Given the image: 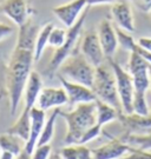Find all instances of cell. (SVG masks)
<instances>
[{
	"label": "cell",
	"instance_id": "1",
	"mask_svg": "<svg viewBox=\"0 0 151 159\" xmlns=\"http://www.w3.org/2000/svg\"><path fill=\"white\" fill-rule=\"evenodd\" d=\"M33 63V50L16 45L7 67V91L12 116L17 113Z\"/></svg>",
	"mask_w": 151,
	"mask_h": 159
},
{
	"label": "cell",
	"instance_id": "2",
	"mask_svg": "<svg viewBox=\"0 0 151 159\" xmlns=\"http://www.w3.org/2000/svg\"><path fill=\"white\" fill-rule=\"evenodd\" d=\"M59 116H62L65 119L67 125V132L64 138V144L65 145L79 144V140L85 132L97 124L96 100L78 104L70 112H63L60 110Z\"/></svg>",
	"mask_w": 151,
	"mask_h": 159
},
{
	"label": "cell",
	"instance_id": "3",
	"mask_svg": "<svg viewBox=\"0 0 151 159\" xmlns=\"http://www.w3.org/2000/svg\"><path fill=\"white\" fill-rule=\"evenodd\" d=\"M91 89L95 93L96 99L106 102L115 108H117L119 112H122L117 85H116V78L110 64L109 65L101 64V66L96 67L95 79Z\"/></svg>",
	"mask_w": 151,
	"mask_h": 159
},
{
	"label": "cell",
	"instance_id": "4",
	"mask_svg": "<svg viewBox=\"0 0 151 159\" xmlns=\"http://www.w3.org/2000/svg\"><path fill=\"white\" fill-rule=\"evenodd\" d=\"M57 71H59V75L66 80L91 87L95 79L96 67L82 53H72L63 61Z\"/></svg>",
	"mask_w": 151,
	"mask_h": 159
},
{
	"label": "cell",
	"instance_id": "5",
	"mask_svg": "<svg viewBox=\"0 0 151 159\" xmlns=\"http://www.w3.org/2000/svg\"><path fill=\"white\" fill-rule=\"evenodd\" d=\"M112 71L115 73L116 78V85H117L118 97H119V102H120V108H122V113L123 114H132V102H134V87L132 77L129 73V71L124 70L117 61H115L113 59L107 60Z\"/></svg>",
	"mask_w": 151,
	"mask_h": 159
},
{
	"label": "cell",
	"instance_id": "6",
	"mask_svg": "<svg viewBox=\"0 0 151 159\" xmlns=\"http://www.w3.org/2000/svg\"><path fill=\"white\" fill-rule=\"evenodd\" d=\"M89 7L87 6L85 8V12L80 16L77 23L74 24L73 26H71L70 29H67L66 32V39L65 43L63 44L60 47L56 48V52L53 53V56L51 58L50 65H49V71L50 72H56L57 70L59 68V66L62 65V63L66 59L68 56H71L74 50V46L77 44V40H78L80 32L83 30V26L85 24L86 17H87V11H89Z\"/></svg>",
	"mask_w": 151,
	"mask_h": 159
},
{
	"label": "cell",
	"instance_id": "7",
	"mask_svg": "<svg viewBox=\"0 0 151 159\" xmlns=\"http://www.w3.org/2000/svg\"><path fill=\"white\" fill-rule=\"evenodd\" d=\"M150 67L151 64L142 56L136 52H130L128 71L132 77L134 94L146 96V92L150 89Z\"/></svg>",
	"mask_w": 151,
	"mask_h": 159
},
{
	"label": "cell",
	"instance_id": "8",
	"mask_svg": "<svg viewBox=\"0 0 151 159\" xmlns=\"http://www.w3.org/2000/svg\"><path fill=\"white\" fill-rule=\"evenodd\" d=\"M80 51L82 54L87 59V61L95 67H98L101 64H104L105 56L98 39L97 31L90 30L85 33L84 39L80 45Z\"/></svg>",
	"mask_w": 151,
	"mask_h": 159
},
{
	"label": "cell",
	"instance_id": "9",
	"mask_svg": "<svg viewBox=\"0 0 151 159\" xmlns=\"http://www.w3.org/2000/svg\"><path fill=\"white\" fill-rule=\"evenodd\" d=\"M87 6L89 5L86 4V0H72L67 4L54 7L52 12L66 29H70L77 23Z\"/></svg>",
	"mask_w": 151,
	"mask_h": 159
},
{
	"label": "cell",
	"instance_id": "10",
	"mask_svg": "<svg viewBox=\"0 0 151 159\" xmlns=\"http://www.w3.org/2000/svg\"><path fill=\"white\" fill-rule=\"evenodd\" d=\"M97 34H98V39L101 45L105 59H113V56L118 48V39L117 33H116V27H113L110 20L107 19H103L99 25H98V30H97Z\"/></svg>",
	"mask_w": 151,
	"mask_h": 159
},
{
	"label": "cell",
	"instance_id": "11",
	"mask_svg": "<svg viewBox=\"0 0 151 159\" xmlns=\"http://www.w3.org/2000/svg\"><path fill=\"white\" fill-rule=\"evenodd\" d=\"M58 77H59L60 83H62V87L66 92L67 102L70 105L76 106V105L82 104V102H90L96 100V96L91 87L66 80L60 75H58Z\"/></svg>",
	"mask_w": 151,
	"mask_h": 159
},
{
	"label": "cell",
	"instance_id": "12",
	"mask_svg": "<svg viewBox=\"0 0 151 159\" xmlns=\"http://www.w3.org/2000/svg\"><path fill=\"white\" fill-rule=\"evenodd\" d=\"M66 104L67 96L63 87H43L35 106L46 112L47 110L62 107Z\"/></svg>",
	"mask_w": 151,
	"mask_h": 159
},
{
	"label": "cell",
	"instance_id": "13",
	"mask_svg": "<svg viewBox=\"0 0 151 159\" xmlns=\"http://www.w3.org/2000/svg\"><path fill=\"white\" fill-rule=\"evenodd\" d=\"M134 150L122 139H111L109 143L92 150L93 159H122Z\"/></svg>",
	"mask_w": 151,
	"mask_h": 159
},
{
	"label": "cell",
	"instance_id": "14",
	"mask_svg": "<svg viewBox=\"0 0 151 159\" xmlns=\"http://www.w3.org/2000/svg\"><path fill=\"white\" fill-rule=\"evenodd\" d=\"M111 14L117 27L129 33L134 32V19L131 6L126 1H115L111 7Z\"/></svg>",
	"mask_w": 151,
	"mask_h": 159
},
{
	"label": "cell",
	"instance_id": "15",
	"mask_svg": "<svg viewBox=\"0 0 151 159\" xmlns=\"http://www.w3.org/2000/svg\"><path fill=\"white\" fill-rule=\"evenodd\" d=\"M31 127H30V134H28V139L25 143V151L27 153H32L33 150L37 146V143L40 137L41 130L44 127V124L46 121V113L41 108L34 106L31 110Z\"/></svg>",
	"mask_w": 151,
	"mask_h": 159
},
{
	"label": "cell",
	"instance_id": "16",
	"mask_svg": "<svg viewBox=\"0 0 151 159\" xmlns=\"http://www.w3.org/2000/svg\"><path fill=\"white\" fill-rule=\"evenodd\" d=\"M1 11L18 26L24 25L30 19L26 0H5L1 5Z\"/></svg>",
	"mask_w": 151,
	"mask_h": 159
},
{
	"label": "cell",
	"instance_id": "17",
	"mask_svg": "<svg viewBox=\"0 0 151 159\" xmlns=\"http://www.w3.org/2000/svg\"><path fill=\"white\" fill-rule=\"evenodd\" d=\"M41 89H43V80H41L40 74L38 72L32 71L30 77H28L27 84H26L25 91H24V96H25L24 108L25 110L31 111L35 106Z\"/></svg>",
	"mask_w": 151,
	"mask_h": 159
},
{
	"label": "cell",
	"instance_id": "18",
	"mask_svg": "<svg viewBox=\"0 0 151 159\" xmlns=\"http://www.w3.org/2000/svg\"><path fill=\"white\" fill-rule=\"evenodd\" d=\"M119 112L117 108L109 105L106 102H101L98 99H96V118H97V124L99 126H103L111 123L113 120L119 118Z\"/></svg>",
	"mask_w": 151,
	"mask_h": 159
},
{
	"label": "cell",
	"instance_id": "19",
	"mask_svg": "<svg viewBox=\"0 0 151 159\" xmlns=\"http://www.w3.org/2000/svg\"><path fill=\"white\" fill-rule=\"evenodd\" d=\"M30 114H31V111L22 110L21 114L16 120V123L7 130V133L19 137L26 143V140L28 139V134H30V127H31V116Z\"/></svg>",
	"mask_w": 151,
	"mask_h": 159
},
{
	"label": "cell",
	"instance_id": "20",
	"mask_svg": "<svg viewBox=\"0 0 151 159\" xmlns=\"http://www.w3.org/2000/svg\"><path fill=\"white\" fill-rule=\"evenodd\" d=\"M53 24L49 23L45 24L44 26L38 31L37 38H35V43H34V50H33V59L34 63L40 60V58L44 53L46 46L49 45V37L52 29H53Z\"/></svg>",
	"mask_w": 151,
	"mask_h": 159
},
{
	"label": "cell",
	"instance_id": "21",
	"mask_svg": "<svg viewBox=\"0 0 151 159\" xmlns=\"http://www.w3.org/2000/svg\"><path fill=\"white\" fill-rule=\"evenodd\" d=\"M25 148V140L21 138L11 134V133H4L0 136V150L8 151L13 154H20Z\"/></svg>",
	"mask_w": 151,
	"mask_h": 159
},
{
	"label": "cell",
	"instance_id": "22",
	"mask_svg": "<svg viewBox=\"0 0 151 159\" xmlns=\"http://www.w3.org/2000/svg\"><path fill=\"white\" fill-rule=\"evenodd\" d=\"M59 113H60V108H54L53 112L50 114V117L46 119L37 145H45V144H50L51 143L52 138L54 136V125H56L57 118L59 117Z\"/></svg>",
	"mask_w": 151,
	"mask_h": 159
},
{
	"label": "cell",
	"instance_id": "23",
	"mask_svg": "<svg viewBox=\"0 0 151 159\" xmlns=\"http://www.w3.org/2000/svg\"><path fill=\"white\" fill-rule=\"evenodd\" d=\"M122 140L134 148L144 150V151H151V132L150 133H146V134L128 133L124 138H122Z\"/></svg>",
	"mask_w": 151,
	"mask_h": 159
},
{
	"label": "cell",
	"instance_id": "24",
	"mask_svg": "<svg viewBox=\"0 0 151 159\" xmlns=\"http://www.w3.org/2000/svg\"><path fill=\"white\" fill-rule=\"evenodd\" d=\"M116 33H117V39H118V45L122 46L124 50H126L128 52H132L134 50V47L137 45V43L134 41L132 38V35L124 31V30L116 27Z\"/></svg>",
	"mask_w": 151,
	"mask_h": 159
},
{
	"label": "cell",
	"instance_id": "25",
	"mask_svg": "<svg viewBox=\"0 0 151 159\" xmlns=\"http://www.w3.org/2000/svg\"><path fill=\"white\" fill-rule=\"evenodd\" d=\"M132 110H134V114H137V116H142V117L150 116V110L146 102V96L134 94Z\"/></svg>",
	"mask_w": 151,
	"mask_h": 159
},
{
	"label": "cell",
	"instance_id": "26",
	"mask_svg": "<svg viewBox=\"0 0 151 159\" xmlns=\"http://www.w3.org/2000/svg\"><path fill=\"white\" fill-rule=\"evenodd\" d=\"M66 30L62 27H56L53 26V29L51 31L50 37H49V46H52L54 48H58L65 43L66 39Z\"/></svg>",
	"mask_w": 151,
	"mask_h": 159
},
{
	"label": "cell",
	"instance_id": "27",
	"mask_svg": "<svg viewBox=\"0 0 151 159\" xmlns=\"http://www.w3.org/2000/svg\"><path fill=\"white\" fill-rule=\"evenodd\" d=\"M58 154L62 159H79V144L65 145Z\"/></svg>",
	"mask_w": 151,
	"mask_h": 159
},
{
	"label": "cell",
	"instance_id": "28",
	"mask_svg": "<svg viewBox=\"0 0 151 159\" xmlns=\"http://www.w3.org/2000/svg\"><path fill=\"white\" fill-rule=\"evenodd\" d=\"M52 154V148L50 144L37 145L31 153V159H50Z\"/></svg>",
	"mask_w": 151,
	"mask_h": 159
},
{
	"label": "cell",
	"instance_id": "29",
	"mask_svg": "<svg viewBox=\"0 0 151 159\" xmlns=\"http://www.w3.org/2000/svg\"><path fill=\"white\" fill-rule=\"evenodd\" d=\"M101 126H99L98 124H96L95 126H92L91 129H89V130L83 134V137H82L80 140H79V144L86 145L87 143L92 142L93 139H96L97 137L101 134Z\"/></svg>",
	"mask_w": 151,
	"mask_h": 159
},
{
	"label": "cell",
	"instance_id": "30",
	"mask_svg": "<svg viewBox=\"0 0 151 159\" xmlns=\"http://www.w3.org/2000/svg\"><path fill=\"white\" fill-rule=\"evenodd\" d=\"M122 159H151V151L134 148L130 153H128Z\"/></svg>",
	"mask_w": 151,
	"mask_h": 159
},
{
	"label": "cell",
	"instance_id": "31",
	"mask_svg": "<svg viewBox=\"0 0 151 159\" xmlns=\"http://www.w3.org/2000/svg\"><path fill=\"white\" fill-rule=\"evenodd\" d=\"M12 33H13L12 26L0 21V41H2L4 39H6L7 37H10Z\"/></svg>",
	"mask_w": 151,
	"mask_h": 159
},
{
	"label": "cell",
	"instance_id": "32",
	"mask_svg": "<svg viewBox=\"0 0 151 159\" xmlns=\"http://www.w3.org/2000/svg\"><path fill=\"white\" fill-rule=\"evenodd\" d=\"M137 44H138L142 48H144V50H146L148 52L151 53V38H146V37L139 38L138 41H137Z\"/></svg>",
	"mask_w": 151,
	"mask_h": 159
},
{
	"label": "cell",
	"instance_id": "33",
	"mask_svg": "<svg viewBox=\"0 0 151 159\" xmlns=\"http://www.w3.org/2000/svg\"><path fill=\"white\" fill-rule=\"evenodd\" d=\"M116 0H86V4L89 6L101 5V4H113Z\"/></svg>",
	"mask_w": 151,
	"mask_h": 159
},
{
	"label": "cell",
	"instance_id": "34",
	"mask_svg": "<svg viewBox=\"0 0 151 159\" xmlns=\"http://www.w3.org/2000/svg\"><path fill=\"white\" fill-rule=\"evenodd\" d=\"M16 158H17V156L13 154L12 152L0 150V159H16Z\"/></svg>",
	"mask_w": 151,
	"mask_h": 159
},
{
	"label": "cell",
	"instance_id": "35",
	"mask_svg": "<svg viewBox=\"0 0 151 159\" xmlns=\"http://www.w3.org/2000/svg\"><path fill=\"white\" fill-rule=\"evenodd\" d=\"M16 159H31V154L27 153V152H26V151L24 150V151H22L21 153L18 154L17 158H16Z\"/></svg>",
	"mask_w": 151,
	"mask_h": 159
},
{
	"label": "cell",
	"instance_id": "36",
	"mask_svg": "<svg viewBox=\"0 0 151 159\" xmlns=\"http://www.w3.org/2000/svg\"><path fill=\"white\" fill-rule=\"evenodd\" d=\"M50 159H62L59 157V154H51Z\"/></svg>",
	"mask_w": 151,
	"mask_h": 159
},
{
	"label": "cell",
	"instance_id": "37",
	"mask_svg": "<svg viewBox=\"0 0 151 159\" xmlns=\"http://www.w3.org/2000/svg\"><path fill=\"white\" fill-rule=\"evenodd\" d=\"M150 89H151V67H150Z\"/></svg>",
	"mask_w": 151,
	"mask_h": 159
},
{
	"label": "cell",
	"instance_id": "38",
	"mask_svg": "<svg viewBox=\"0 0 151 159\" xmlns=\"http://www.w3.org/2000/svg\"><path fill=\"white\" fill-rule=\"evenodd\" d=\"M149 13H150V17H151V10H150V11H149Z\"/></svg>",
	"mask_w": 151,
	"mask_h": 159
},
{
	"label": "cell",
	"instance_id": "39",
	"mask_svg": "<svg viewBox=\"0 0 151 159\" xmlns=\"http://www.w3.org/2000/svg\"><path fill=\"white\" fill-rule=\"evenodd\" d=\"M150 114H151V111H150Z\"/></svg>",
	"mask_w": 151,
	"mask_h": 159
}]
</instances>
